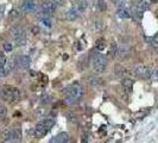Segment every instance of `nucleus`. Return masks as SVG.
Instances as JSON below:
<instances>
[{"instance_id":"f257e3e1","label":"nucleus","mask_w":158,"mask_h":143,"mask_svg":"<svg viewBox=\"0 0 158 143\" xmlns=\"http://www.w3.org/2000/svg\"><path fill=\"white\" fill-rule=\"evenodd\" d=\"M83 94V89H82V86L80 84H72L70 87L67 88V98H66V103L68 105H72L77 103L79 100L81 99Z\"/></svg>"},{"instance_id":"f03ea898","label":"nucleus","mask_w":158,"mask_h":143,"mask_svg":"<svg viewBox=\"0 0 158 143\" xmlns=\"http://www.w3.org/2000/svg\"><path fill=\"white\" fill-rule=\"evenodd\" d=\"M0 96L10 103H15L20 100V91L15 87H6L0 91Z\"/></svg>"},{"instance_id":"7ed1b4c3","label":"nucleus","mask_w":158,"mask_h":143,"mask_svg":"<svg viewBox=\"0 0 158 143\" xmlns=\"http://www.w3.org/2000/svg\"><path fill=\"white\" fill-rule=\"evenodd\" d=\"M2 138L5 142H17L22 140V131L19 128L7 129L2 132Z\"/></svg>"},{"instance_id":"20e7f679","label":"nucleus","mask_w":158,"mask_h":143,"mask_svg":"<svg viewBox=\"0 0 158 143\" xmlns=\"http://www.w3.org/2000/svg\"><path fill=\"white\" fill-rule=\"evenodd\" d=\"M107 65H108L107 58L103 57L102 55H96V56L94 57V60H93V69L98 74L103 73V72L106 71Z\"/></svg>"},{"instance_id":"39448f33","label":"nucleus","mask_w":158,"mask_h":143,"mask_svg":"<svg viewBox=\"0 0 158 143\" xmlns=\"http://www.w3.org/2000/svg\"><path fill=\"white\" fill-rule=\"evenodd\" d=\"M56 7H57V2L54 0H43L42 2V10L49 16L56 11Z\"/></svg>"},{"instance_id":"423d86ee","label":"nucleus","mask_w":158,"mask_h":143,"mask_svg":"<svg viewBox=\"0 0 158 143\" xmlns=\"http://www.w3.org/2000/svg\"><path fill=\"white\" fill-rule=\"evenodd\" d=\"M134 74L138 78H149L151 75V69L146 65H139L134 68Z\"/></svg>"},{"instance_id":"0eeeda50","label":"nucleus","mask_w":158,"mask_h":143,"mask_svg":"<svg viewBox=\"0 0 158 143\" xmlns=\"http://www.w3.org/2000/svg\"><path fill=\"white\" fill-rule=\"evenodd\" d=\"M49 127L46 125V123H45V120H42V122H39L37 125H36V128H35V131H36V136H38V137H42L44 136L48 131H49Z\"/></svg>"},{"instance_id":"6e6552de","label":"nucleus","mask_w":158,"mask_h":143,"mask_svg":"<svg viewBox=\"0 0 158 143\" xmlns=\"http://www.w3.org/2000/svg\"><path fill=\"white\" fill-rule=\"evenodd\" d=\"M8 33H10V36H11L13 40H17V38H19V37L25 36V30L22 28V26H13V28L10 29Z\"/></svg>"},{"instance_id":"1a4fd4ad","label":"nucleus","mask_w":158,"mask_h":143,"mask_svg":"<svg viewBox=\"0 0 158 143\" xmlns=\"http://www.w3.org/2000/svg\"><path fill=\"white\" fill-rule=\"evenodd\" d=\"M37 7V4L33 0H24L23 1V9L25 12H32Z\"/></svg>"},{"instance_id":"9d476101","label":"nucleus","mask_w":158,"mask_h":143,"mask_svg":"<svg viewBox=\"0 0 158 143\" xmlns=\"http://www.w3.org/2000/svg\"><path fill=\"white\" fill-rule=\"evenodd\" d=\"M31 65V58L29 56H20L18 58V66L23 69H26Z\"/></svg>"},{"instance_id":"9b49d317","label":"nucleus","mask_w":158,"mask_h":143,"mask_svg":"<svg viewBox=\"0 0 158 143\" xmlns=\"http://www.w3.org/2000/svg\"><path fill=\"white\" fill-rule=\"evenodd\" d=\"M80 14H81V12L80 11H77L75 7L74 9H72V10H69L67 13H66V18L68 19V20H75L76 18H79L80 17Z\"/></svg>"},{"instance_id":"f8f14e48","label":"nucleus","mask_w":158,"mask_h":143,"mask_svg":"<svg viewBox=\"0 0 158 143\" xmlns=\"http://www.w3.org/2000/svg\"><path fill=\"white\" fill-rule=\"evenodd\" d=\"M51 142H58V143L69 142V135L67 132H61V134H58L54 140H51Z\"/></svg>"},{"instance_id":"ddd939ff","label":"nucleus","mask_w":158,"mask_h":143,"mask_svg":"<svg viewBox=\"0 0 158 143\" xmlns=\"http://www.w3.org/2000/svg\"><path fill=\"white\" fill-rule=\"evenodd\" d=\"M121 85L124 87V89H125L127 93H129V92L132 91V88H133V81H132L131 79H124L123 82H121Z\"/></svg>"},{"instance_id":"4468645a","label":"nucleus","mask_w":158,"mask_h":143,"mask_svg":"<svg viewBox=\"0 0 158 143\" xmlns=\"http://www.w3.org/2000/svg\"><path fill=\"white\" fill-rule=\"evenodd\" d=\"M129 49L126 45L119 47L118 50H116V56H119L120 58H121V57H125L126 55H129Z\"/></svg>"},{"instance_id":"2eb2a0df","label":"nucleus","mask_w":158,"mask_h":143,"mask_svg":"<svg viewBox=\"0 0 158 143\" xmlns=\"http://www.w3.org/2000/svg\"><path fill=\"white\" fill-rule=\"evenodd\" d=\"M114 72L115 75H118V76H125L126 75V68L123 67L121 65H115Z\"/></svg>"},{"instance_id":"dca6fc26","label":"nucleus","mask_w":158,"mask_h":143,"mask_svg":"<svg viewBox=\"0 0 158 143\" xmlns=\"http://www.w3.org/2000/svg\"><path fill=\"white\" fill-rule=\"evenodd\" d=\"M4 67H5V69H6V72H7V74H10V73L15 68V62L13 61V60H8Z\"/></svg>"},{"instance_id":"f3484780","label":"nucleus","mask_w":158,"mask_h":143,"mask_svg":"<svg viewBox=\"0 0 158 143\" xmlns=\"http://www.w3.org/2000/svg\"><path fill=\"white\" fill-rule=\"evenodd\" d=\"M118 17H119V18H129V12L123 6V7H120L119 11H118Z\"/></svg>"},{"instance_id":"a211bd4d","label":"nucleus","mask_w":158,"mask_h":143,"mask_svg":"<svg viewBox=\"0 0 158 143\" xmlns=\"http://www.w3.org/2000/svg\"><path fill=\"white\" fill-rule=\"evenodd\" d=\"M75 9H76L77 11H80V12H83V11L87 9V2L86 1H83V0H79L77 5L75 6Z\"/></svg>"},{"instance_id":"6ab92c4d","label":"nucleus","mask_w":158,"mask_h":143,"mask_svg":"<svg viewBox=\"0 0 158 143\" xmlns=\"http://www.w3.org/2000/svg\"><path fill=\"white\" fill-rule=\"evenodd\" d=\"M149 7H150V2H149L147 0H143V1L138 5V11L143 12L145 10H149Z\"/></svg>"},{"instance_id":"aec40b11","label":"nucleus","mask_w":158,"mask_h":143,"mask_svg":"<svg viewBox=\"0 0 158 143\" xmlns=\"http://www.w3.org/2000/svg\"><path fill=\"white\" fill-rule=\"evenodd\" d=\"M88 82L92 86H98V85H100L101 79H99L98 76H89V78H88Z\"/></svg>"},{"instance_id":"412c9836","label":"nucleus","mask_w":158,"mask_h":143,"mask_svg":"<svg viewBox=\"0 0 158 143\" xmlns=\"http://www.w3.org/2000/svg\"><path fill=\"white\" fill-rule=\"evenodd\" d=\"M95 48L98 49V50H103L105 48H106V42L103 41V40H98V42L95 44Z\"/></svg>"},{"instance_id":"4be33fe9","label":"nucleus","mask_w":158,"mask_h":143,"mask_svg":"<svg viewBox=\"0 0 158 143\" xmlns=\"http://www.w3.org/2000/svg\"><path fill=\"white\" fill-rule=\"evenodd\" d=\"M15 45H17V47L25 45V43H26V37H25V36H23V37H19V38L15 40Z\"/></svg>"},{"instance_id":"5701e85b","label":"nucleus","mask_w":158,"mask_h":143,"mask_svg":"<svg viewBox=\"0 0 158 143\" xmlns=\"http://www.w3.org/2000/svg\"><path fill=\"white\" fill-rule=\"evenodd\" d=\"M98 6H99V10H100V11H106V10H107V5H106V2H105L103 0H99V1H98Z\"/></svg>"},{"instance_id":"b1692460","label":"nucleus","mask_w":158,"mask_h":143,"mask_svg":"<svg viewBox=\"0 0 158 143\" xmlns=\"http://www.w3.org/2000/svg\"><path fill=\"white\" fill-rule=\"evenodd\" d=\"M6 114H7V109L5 106H0V119L6 117Z\"/></svg>"},{"instance_id":"393cba45","label":"nucleus","mask_w":158,"mask_h":143,"mask_svg":"<svg viewBox=\"0 0 158 143\" xmlns=\"http://www.w3.org/2000/svg\"><path fill=\"white\" fill-rule=\"evenodd\" d=\"M4 49H5V51H7V53L11 51V50H12V44L8 42L4 43Z\"/></svg>"},{"instance_id":"a878e982","label":"nucleus","mask_w":158,"mask_h":143,"mask_svg":"<svg viewBox=\"0 0 158 143\" xmlns=\"http://www.w3.org/2000/svg\"><path fill=\"white\" fill-rule=\"evenodd\" d=\"M7 75V72L5 69L4 66H0V78H5Z\"/></svg>"},{"instance_id":"bb28decb","label":"nucleus","mask_w":158,"mask_h":143,"mask_svg":"<svg viewBox=\"0 0 158 143\" xmlns=\"http://www.w3.org/2000/svg\"><path fill=\"white\" fill-rule=\"evenodd\" d=\"M39 31H41L39 26H37V25H33V26H31V32H32V33L37 35V33H39Z\"/></svg>"},{"instance_id":"cd10ccee","label":"nucleus","mask_w":158,"mask_h":143,"mask_svg":"<svg viewBox=\"0 0 158 143\" xmlns=\"http://www.w3.org/2000/svg\"><path fill=\"white\" fill-rule=\"evenodd\" d=\"M6 62H7L6 57L4 56L2 54H0V66H5V65H6Z\"/></svg>"},{"instance_id":"c85d7f7f","label":"nucleus","mask_w":158,"mask_h":143,"mask_svg":"<svg viewBox=\"0 0 158 143\" xmlns=\"http://www.w3.org/2000/svg\"><path fill=\"white\" fill-rule=\"evenodd\" d=\"M82 141H85V142H89V141H90L88 134H83V135H82Z\"/></svg>"},{"instance_id":"c756f323","label":"nucleus","mask_w":158,"mask_h":143,"mask_svg":"<svg viewBox=\"0 0 158 143\" xmlns=\"http://www.w3.org/2000/svg\"><path fill=\"white\" fill-rule=\"evenodd\" d=\"M69 117H70V122H72V123H76V122H77V120H76V117H74L72 114H70Z\"/></svg>"},{"instance_id":"7c9ffc66","label":"nucleus","mask_w":158,"mask_h":143,"mask_svg":"<svg viewBox=\"0 0 158 143\" xmlns=\"http://www.w3.org/2000/svg\"><path fill=\"white\" fill-rule=\"evenodd\" d=\"M158 0H151V2H157Z\"/></svg>"},{"instance_id":"2f4dec72","label":"nucleus","mask_w":158,"mask_h":143,"mask_svg":"<svg viewBox=\"0 0 158 143\" xmlns=\"http://www.w3.org/2000/svg\"><path fill=\"white\" fill-rule=\"evenodd\" d=\"M156 74H157V78H158V69H157V72H156Z\"/></svg>"}]
</instances>
